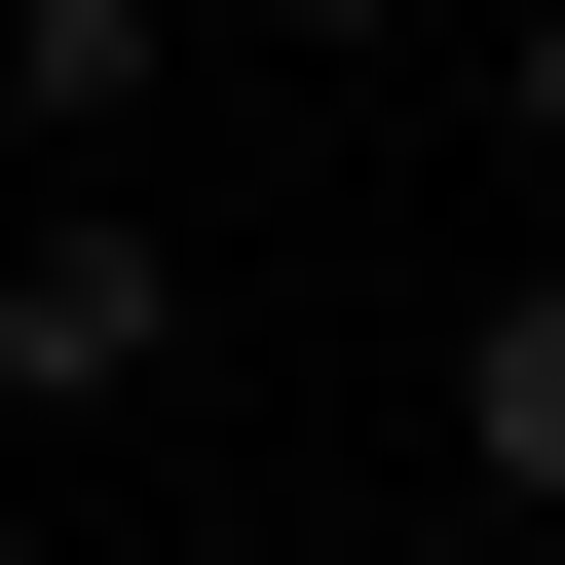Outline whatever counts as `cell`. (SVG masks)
Masks as SVG:
<instances>
[{
	"mask_svg": "<svg viewBox=\"0 0 565 565\" xmlns=\"http://www.w3.org/2000/svg\"><path fill=\"white\" fill-rule=\"evenodd\" d=\"M189 377V264L151 226H39V264H0V415H151Z\"/></svg>",
	"mask_w": 565,
	"mask_h": 565,
	"instance_id": "obj_1",
	"label": "cell"
},
{
	"mask_svg": "<svg viewBox=\"0 0 565 565\" xmlns=\"http://www.w3.org/2000/svg\"><path fill=\"white\" fill-rule=\"evenodd\" d=\"M452 490L565 527V264H527V302H452Z\"/></svg>",
	"mask_w": 565,
	"mask_h": 565,
	"instance_id": "obj_2",
	"label": "cell"
},
{
	"mask_svg": "<svg viewBox=\"0 0 565 565\" xmlns=\"http://www.w3.org/2000/svg\"><path fill=\"white\" fill-rule=\"evenodd\" d=\"M0 114H151V0H0Z\"/></svg>",
	"mask_w": 565,
	"mask_h": 565,
	"instance_id": "obj_3",
	"label": "cell"
},
{
	"mask_svg": "<svg viewBox=\"0 0 565 565\" xmlns=\"http://www.w3.org/2000/svg\"><path fill=\"white\" fill-rule=\"evenodd\" d=\"M490 114H527V151H565V0H527V39H490Z\"/></svg>",
	"mask_w": 565,
	"mask_h": 565,
	"instance_id": "obj_4",
	"label": "cell"
},
{
	"mask_svg": "<svg viewBox=\"0 0 565 565\" xmlns=\"http://www.w3.org/2000/svg\"><path fill=\"white\" fill-rule=\"evenodd\" d=\"M264 39H377V0H264Z\"/></svg>",
	"mask_w": 565,
	"mask_h": 565,
	"instance_id": "obj_5",
	"label": "cell"
}]
</instances>
